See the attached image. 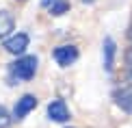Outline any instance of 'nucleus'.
Wrapping results in <instances>:
<instances>
[{"instance_id": "11", "label": "nucleus", "mask_w": 132, "mask_h": 128, "mask_svg": "<svg viewBox=\"0 0 132 128\" xmlns=\"http://www.w3.org/2000/svg\"><path fill=\"white\" fill-rule=\"evenodd\" d=\"M126 63H128V67L132 70V48L128 50V52H126Z\"/></svg>"}, {"instance_id": "10", "label": "nucleus", "mask_w": 132, "mask_h": 128, "mask_svg": "<svg viewBox=\"0 0 132 128\" xmlns=\"http://www.w3.org/2000/svg\"><path fill=\"white\" fill-rule=\"evenodd\" d=\"M11 126V113L0 104V128H9Z\"/></svg>"}, {"instance_id": "3", "label": "nucleus", "mask_w": 132, "mask_h": 128, "mask_svg": "<svg viewBox=\"0 0 132 128\" xmlns=\"http://www.w3.org/2000/svg\"><path fill=\"white\" fill-rule=\"evenodd\" d=\"M2 43H4V48H7L11 54H22L28 48V35H26V33H18V35H13V37H7Z\"/></svg>"}, {"instance_id": "13", "label": "nucleus", "mask_w": 132, "mask_h": 128, "mask_svg": "<svg viewBox=\"0 0 132 128\" xmlns=\"http://www.w3.org/2000/svg\"><path fill=\"white\" fill-rule=\"evenodd\" d=\"M20 2H24V0H20Z\"/></svg>"}, {"instance_id": "5", "label": "nucleus", "mask_w": 132, "mask_h": 128, "mask_svg": "<svg viewBox=\"0 0 132 128\" xmlns=\"http://www.w3.org/2000/svg\"><path fill=\"white\" fill-rule=\"evenodd\" d=\"M35 107H37V98H35V96H22L18 102H15L13 117H15V119H24Z\"/></svg>"}, {"instance_id": "1", "label": "nucleus", "mask_w": 132, "mask_h": 128, "mask_svg": "<svg viewBox=\"0 0 132 128\" xmlns=\"http://www.w3.org/2000/svg\"><path fill=\"white\" fill-rule=\"evenodd\" d=\"M37 57H20L18 61H13L9 67V76L13 82H20V80H30L37 72Z\"/></svg>"}, {"instance_id": "7", "label": "nucleus", "mask_w": 132, "mask_h": 128, "mask_svg": "<svg viewBox=\"0 0 132 128\" xmlns=\"http://www.w3.org/2000/svg\"><path fill=\"white\" fill-rule=\"evenodd\" d=\"M113 63H115V41L111 37L104 39V67L106 72H113Z\"/></svg>"}, {"instance_id": "8", "label": "nucleus", "mask_w": 132, "mask_h": 128, "mask_svg": "<svg viewBox=\"0 0 132 128\" xmlns=\"http://www.w3.org/2000/svg\"><path fill=\"white\" fill-rule=\"evenodd\" d=\"M115 100H117V104L121 107L126 113H132V91H117L115 93Z\"/></svg>"}, {"instance_id": "4", "label": "nucleus", "mask_w": 132, "mask_h": 128, "mask_svg": "<svg viewBox=\"0 0 132 128\" xmlns=\"http://www.w3.org/2000/svg\"><path fill=\"white\" fill-rule=\"evenodd\" d=\"M48 117L52 122H67L69 119V111H67V104L63 102V100H52L50 104H48Z\"/></svg>"}, {"instance_id": "6", "label": "nucleus", "mask_w": 132, "mask_h": 128, "mask_svg": "<svg viewBox=\"0 0 132 128\" xmlns=\"http://www.w3.org/2000/svg\"><path fill=\"white\" fill-rule=\"evenodd\" d=\"M15 22H13V15L9 11H0V39H7L9 33L13 31Z\"/></svg>"}, {"instance_id": "2", "label": "nucleus", "mask_w": 132, "mask_h": 128, "mask_svg": "<svg viewBox=\"0 0 132 128\" xmlns=\"http://www.w3.org/2000/svg\"><path fill=\"white\" fill-rule=\"evenodd\" d=\"M52 57L61 67H69V65L76 63V59H78V48L76 46H59V48H54Z\"/></svg>"}, {"instance_id": "12", "label": "nucleus", "mask_w": 132, "mask_h": 128, "mask_svg": "<svg viewBox=\"0 0 132 128\" xmlns=\"http://www.w3.org/2000/svg\"><path fill=\"white\" fill-rule=\"evenodd\" d=\"M54 2H56V0H41V7H43V9H52Z\"/></svg>"}, {"instance_id": "9", "label": "nucleus", "mask_w": 132, "mask_h": 128, "mask_svg": "<svg viewBox=\"0 0 132 128\" xmlns=\"http://www.w3.org/2000/svg\"><path fill=\"white\" fill-rule=\"evenodd\" d=\"M67 9H69V2H67V0H56V2L52 4L50 13H52V15H63Z\"/></svg>"}]
</instances>
